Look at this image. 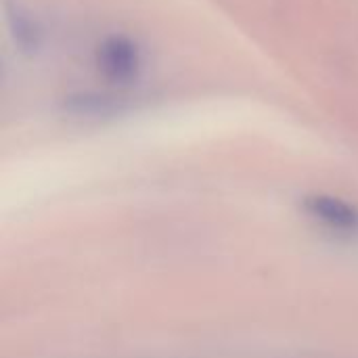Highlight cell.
Here are the masks:
<instances>
[{
	"label": "cell",
	"mask_w": 358,
	"mask_h": 358,
	"mask_svg": "<svg viewBox=\"0 0 358 358\" xmlns=\"http://www.w3.org/2000/svg\"><path fill=\"white\" fill-rule=\"evenodd\" d=\"M306 212L323 227L336 233H357L358 210L355 206L327 195H313L306 199Z\"/></svg>",
	"instance_id": "2"
},
{
	"label": "cell",
	"mask_w": 358,
	"mask_h": 358,
	"mask_svg": "<svg viewBox=\"0 0 358 358\" xmlns=\"http://www.w3.org/2000/svg\"><path fill=\"white\" fill-rule=\"evenodd\" d=\"M145 63L143 46L126 34H109L94 46L99 73L115 86L136 84L145 71Z\"/></svg>",
	"instance_id": "1"
},
{
	"label": "cell",
	"mask_w": 358,
	"mask_h": 358,
	"mask_svg": "<svg viewBox=\"0 0 358 358\" xmlns=\"http://www.w3.org/2000/svg\"><path fill=\"white\" fill-rule=\"evenodd\" d=\"M6 19H8L10 34L21 48L36 50L42 44V36H44L42 25L29 10H25L19 4H6Z\"/></svg>",
	"instance_id": "3"
}]
</instances>
